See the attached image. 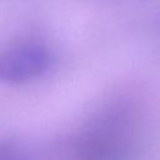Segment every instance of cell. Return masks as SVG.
I'll return each instance as SVG.
<instances>
[{"instance_id":"obj_1","label":"cell","mask_w":160,"mask_h":160,"mask_svg":"<svg viewBox=\"0 0 160 160\" xmlns=\"http://www.w3.org/2000/svg\"><path fill=\"white\" fill-rule=\"evenodd\" d=\"M50 64V54L42 45L22 41L0 52V81L19 84L41 75Z\"/></svg>"}]
</instances>
